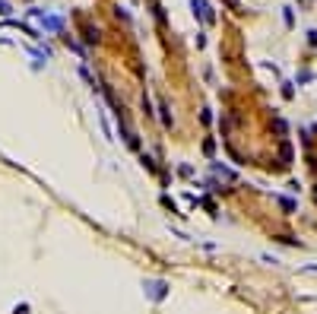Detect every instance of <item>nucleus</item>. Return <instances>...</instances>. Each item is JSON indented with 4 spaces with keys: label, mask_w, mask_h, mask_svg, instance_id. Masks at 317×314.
Here are the masks:
<instances>
[{
    "label": "nucleus",
    "mask_w": 317,
    "mask_h": 314,
    "mask_svg": "<svg viewBox=\"0 0 317 314\" xmlns=\"http://www.w3.org/2000/svg\"><path fill=\"white\" fill-rule=\"evenodd\" d=\"M191 7H194V16H200V19L206 22V26H209V22L216 19V16H213V10H209V4H206V0H191Z\"/></svg>",
    "instance_id": "obj_1"
},
{
    "label": "nucleus",
    "mask_w": 317,
    "mask_h": 314,
    "mask_svg": "<svg viewBox=\"0 0 317 314\" xmlns=\"http://www.w3.org/2000/svg\"><path fill=\"white\" fill-rule=\"evenodd\" d=\"M165 292H168V286L162 283V280H156V283H146V295H149L152 301H162V298H165Z\"/></svg>",
    "instance_id": "obj_2"
},
{
    "label": "nucleus",
    "mask_w": 317,
    "mask_h": 314,
    "mask_svg": "<svg viewBox=\"0 0 317 314\" xmlns=\"http://www.w3.org/2000/svg\"><path fill=\"white\" fill-rule=\"evenodd\" d=\"M41 22H44L48 32H64V19L61 16H41Z\"/></svg>",
    "instance_id": "obj_3"
},
{
    "label": "nucleus",
    "mask_w": 317,
    "mask_h": 314,
    "mask_svg": "<svg viewBox=\"0 0 317 314\" xmlns=\"http://www.w3.org/2000/svg\"><path fill=\"white\" fill-rule=\"evenodd\" d=\"M283 19H286V26H289V29L295 26V16H292V10H289V7H283Z\"/></svg>",
    "instance_id": "obj_4"
},
{
    "label": "nucleus",
    "mask_w": 317,
    "mask_h": 314,
    "mask_svg": "<svg viewBox=\"0 0 317 314\" xmlns=\"http://www.w3.org/2000/svg\"><path fill=\"white\" fill-rule=\"evenodd\" d=\"M10 13H13V10H10V4H7V0H0V16H10Z\"/></svg>",
    "instance_id": "obj_5"
},
{
    "label": "nucleus",
    "mask_w": 317,
    "mask_h": 314,
    "mask_svg": "<svg viewBox=\"0 0 317 314\" xmlns=\"http://www.w3.org/2000/svg\"><path fill=\"white\" fill-rule=\"evenodd\" d=\"M308 42H311V45H317V29H314V32H308Z\"/></svg>",
    "instance_id": "obj_6"
},
{
    "label": "nucleus",
    "mask_w": 317,
    "mask_h": 314,
    "mask_svg": "<svg viewBox=\"0 0 317 314\" xmlns=\"http://www.w3.org/2000/svg\"><path fill=\"white\" fill-rule=\"evenodd\" d=\"M16 314H29V305H16Z\"/></svg>",
    "instance_id": "obj_7"
},
{
    "label": "nucleus",
    "mask_w": 317,
    "mask_h": 314,
    "mask_svg": "<svg viewBox=\"0 0 317 314\" xmlns=\"http://www.w3.org/2000/svg\"><path fill=\"white\" fill-rule=\"evenodd\" d=\"M301 4H308V0H301Z\"/></svg>",
    "instance_id": "obj_8"
}]
</instances>
